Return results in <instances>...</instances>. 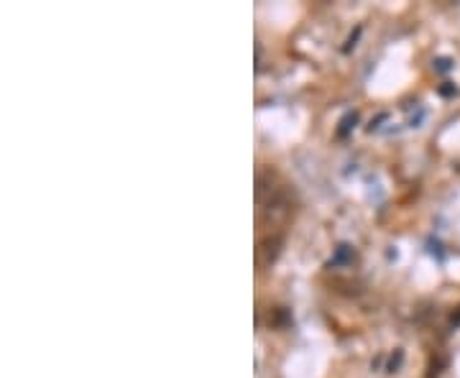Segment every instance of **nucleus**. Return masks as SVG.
<instances>
[{"instance_id": "obj_8", "label": "nucleus", "mask_w": 460, "mask_h": 378, "mask_svg": "<svg viewBox=\"0 0 460 378\" xmlns=\"http://www.w3.org/2000/svg\"><path fill=\"white\" fill-rule=\"evenodd\" d=\"M360 31H363V28H360V26H358V28H356V34H351V39H348V41H345V49H343V51H351L353 46H356V41H358Z\"/></svg>"}, {"instance_id": "obj_5", "label": "nucleus", "mask_w": 460, "mask_h": 378, "mask_svg": "<svg viewBox=\"0 0 460 378\" xmlns=\"http://www.w3.org/2000/svg\"><path fill=\"white\" fill-rule=\"evenodd\" d=\"M402 361H404V350H396V353L392 355L389 366H386V370H389V373H396V370H399V366H402Z\"/></svg>"}, {"instance_id": "obj_6", "label": "nucleus", "mask_w": 460, "mask_h": 378, "mask_svg": "<svg viewBox=\"0 0 460 378\" xmlns=\"http://www.w3.org/2000/svg\"><path fill=\"white\" fill-rule=\"evenodd\" d=\"M437 93H440V97H455V95H458V87L452 82H443L437 87Z\"/></svg>"}, {"instance_id": "obj_4", "label": "nucleus", "mask_w": 460, "mask_h": 378, "mask_svg": "<svg viewBox=\"0 0 460 378\" xmlns=\"http://www.w3.org/2000/svg\"><path fill=\"white\" fill-rule=\"evenodd\" d=\"M356 123H358V113H348V115H345V118L340 120V128H338V135H340V138H345V135L351 133V128L356 126Z\"/></svg>"}, {"instance_id": "obj_3", "label": "nucleus", "mask_w": 460, "mask_h": 378, "mask_svg": "<svg viewBox=\"0 0 460 378\" xmlns=\"http://www.w3.org/2000/svg\"><path fill=\"white\" fill-rule=\"evenodd\" d=\"M353 258H356V251H353L351 245H338L333 263H351Z\"/></svg>"}, {"instance_id": "obj_7", "label": "nucleus", "mask_w": 460, "mask_h": 378, "mask_svg": "<svg viewBox=\"0 0 460 378\" xmlns=\"http://www.w3.org/2000/svg\"><path fill=\"white\" fill-rule=\"evenodd\" d=\"M435 69H437V72H450L452 62L448 59V57H443V59H435Z\"/></svg>"}, {"instance_id": "obj_1", "label": "nucleus", "mask_w": 460, "mask_h": 378, "mask_svg": "<svg viewBox=\"0 0 460 378\" xmlns=\"http://www.w3.org/2000/svg\"><path fill=\"white\" fill-rule=\"evenodd\" d=\"M282 251V236H268L259 243V251H256V258H259V266H266V263H274L276 256Z\"/></svg>"}, {"instance_id": "obj_2", "label": "nucleus", "mask_w": 460, "mask_h": 378, "mask_svg": "<svg viewBox=\"0 0 460 378\" xmlns=\"http://www.w3.org/2000/svg\"><path fill=\"white\" fill-rule=\"evenodd\" d=\"M289 322H292V317H289V312L284 307H274V310L268 312V325L271 328H286Z\"/></svg>"}]
</instances>
